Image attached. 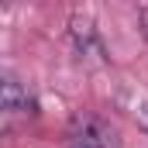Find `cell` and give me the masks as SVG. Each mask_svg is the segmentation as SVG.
Instances as JSON below:
<instances>
[{
  "label": "cell",
  "mask_w": 148,
  "mask_h": 148,
  "mask_svg": "<svg viewBox=\"0 0 148 148\" xmlns=\"http://www.w3.org/2000/svg\"><path fill=\"white\" fill-rule=\"evenodd\" d=\"M73 45H76V55L79 59H97L103 55V45L97 38V28L90 17H73Z\"/></svg>",
  "instance_id": "6da1fadb"
},
{
  "label": "cell",
  "mask_w": 148,
  "mask_h": 148,
  "mask_svg": "<svg viewBox=\"0 0 148 148\" xmlns=\"http://www.w3.org/2000/svg\"><path fill=\"white\" fill-rule=\"evenodd\" d=\"M0 103H3V114H7V117H28V114H31V97H28V90H24L10 73L3 76Z\"/></svg>",
  "instance_id": "7a4b0ae2"
},
{
  "label": "cell",
  "mask_w": 148,
  "mask_h": 148,
  "mask_svg": "<svg viewBox=\"0 0 148 148\" xmlns=\"http://www.w3.org/2000/svg\"><path fill=\"white\" fill-rule=\"evenodd\" d=\"M69 148H107V131H103L93 117H86V121L73 131Z\"/></svg>",
  "instance_id": "3957f363"
},
{
  "label": "cell",
  "mask_w": 148,
  "mask_h": 148,
  "mask_svg": "<svg viewBox=\"0 0 148 148\" xmlns=\"http://www.w3.org/2000/svg\"><path fill=\"white\" fill-rule=\"evenodd\" d=\"M138 21H141V35L148 38V7H141V10H138Z\"/></svg>",
  "instance_id": "277c9868"
}]
</instances>
